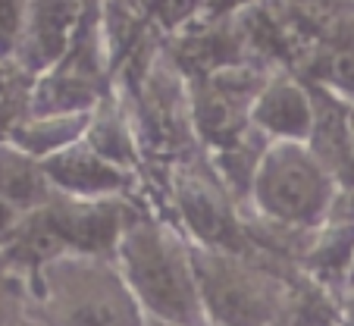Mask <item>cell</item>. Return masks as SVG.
I'll return each instance as SVG.
<instances>
[{
    "instance_id": "6da1fadb",
    "label": "cell",
    "mask_w": 354,
    "mask_h": 326,
    "mask_svg": "<svg viewBox=\"0 0 354 326\" xmlns=\"http://www.w3.org/2000/svg\"><path fill=\"white\" fill-rule=\"evenodd\" d=\"M26 289V326H151L113 254H54Z\"/></svg>"
},
{
    "instance_id": "7a4b0ae2",
    "label": "cell",
    "mask_w": 354,
    "mask_h": 326,
    "mask_svg": "<svg viewBox=\"0 0 354 326\" xmlns=\"http://www.w3.org/2000/svg\"><path fill=\"white\" fill-rule=\"evenodd\" d=\"M113 257L151 326H210L201 305L194 245L176 226L135 213Z\"/></svg>"
},
{
    "instance_id": "3957f363",
    "label": "cell",
    "mask_w": 354,
    "mask_h": 326,
    "mask_svg": "<svg viewBox=\"0 0 354 326\" xmlns=\"http://www.w3.org/2000/svg\"><path fill=\"white\" fill-rule=\"evenodd\" d=\"M192 245L210 326H282L301 305L298 286L251 248Z\"/></svg>"
},
{
    "instance_id": "277c9868",
    "label": "cell",
    "mask_w": 354,
    "mask_h": 326,
    "mask_svg": "<svg viewBox=\"0 0 354 326\" xmlns=\"http://www.w3.org/2000/svg\"><path fill=\"white\" fill-rule=\"evenodd\" d=\"M339 179L310 141H270L251 176L248 204L279 233L310 239L326 220Z\"/></svg>"
},
{
    "instance_id": "5b68a950",
    "label": "cell",
    "mask_w": 354,
    "mask_h": 326,
    "mask_svg": "<svg viewBox=\"0 0 354 326\" xmlns=\"http://www.w3.org/2000/svg\"><path fill=\"white\" fill-rule=\"evenodd\" d=\"M173 192L185 223V235L192 242L216 248H248L245 223L235 213L226 182L192 167H179V173L173 176Z\"/></svg>"
},
{
    "instance_id": "8992f818",
    "label": "cell",
    "mask_w": 354,
    "mask_h": 326,
    "mask_svg": "<svg viewBox=\"0 0 354 326\" xmlns=\"http://www.w3.org/2000/svg\"><path fill=\"white\" fill-rule=\"evenodd\" d=\"M50 185L75 198H122L129 188V170L104 157L88 138L41 160Z\"/></svg>"
},
{
    "instance_id": "52a82bcc",
    "label": "cell",
    "mask_w": 354,
    "mask_h": 326,
    "mask_svg": "<svg viewBox=\"0 0 354 326\" xmlns=\"http://www.w3.org/2000/svg\"><path fill=\"white\" fill-rule=\"evenodd\" d=\"M314 120V94L288 75H270L251 107V126L270 141H310Z\"/></svg>"
},
{
    "instance_id": "ba28073f",
    "label": "cell",
    "mask_w": 354,
    "mask_h": 326,
    "mask_svg": "<svg viewBox=\"0 0 354 326\" xmlns=\"http://www.w3.org/2000/svg\"><path fill=\"white\" fill-rule=\"evenodd\" d=\"M75 0H28L19 57L28 69H50L63 57L75 22Z\"/></svg>"
},
{
    "instance_id": "9c48e42d",
    "label": "cell",
    "mask_w": 354,
    "mask_h": 326,
    "mask_svg": "<svg viewBox=\"0 0 354 326\" xmlns=\"http://www.w3.org/2000/svg\"><path fill=\"white\" fill-rule=\"evenodd\" d=\"M0 198L19 213L38 210L54 198V185L44 173V163L10 138H0Z\"/></svg>"
},
{
    "instance_id": "30bf717a",
    "label": "cell",
    "mask_w": 354,
    "mask_h": 326,
    "mask_svg": "<svg viewBox=\"0 0 354 326\" xmlns=\"http://www.w3.org/2000/svg\"><path fill=\"white\" fill-rule=\"evenodd\" d=\"M317 79L323 91L354 104V22L342 19L323 35L317 53Z\"/></svg>"
},
{
    "instance_id": "8fae6325",
    "label": "cell",
    "mask_w": 354,
    "mask_h": 326,
    "mask_svg": "<svg viewBox=\"0 0 354 326\" xmlns=\"http://www.w3.org/2000/svg\"><path fill=\"white\" fill-rule=\"evenodd\" d=\"M28 0H0V60L19 51Z\"/></svg>"
},
{
    "instance_id": "7c38bea8",
    "label": "cell",
    "mask_w": 354,
    "mask_h": 326,
    "mask_svg": "<svg viewBox=\"0 0 354 326\" xmlns=\"http://www.w3.org/2000/svg\"><path fill=\"white\" fill-rule=\"evenodd\" d=\"M194 7H198V0H157L154 3V10L167 26H179L185 16L194 13Z\"/></svg>"
},
{
    "instance_id": "4fadbf2b",
    "label": "cell",
    "mask_w": 354,
    "mask_h": 326,
    "mask_svg": "<svg viewBox=\"0 0 354 326\" xmlns=\"http://www.w3.org/2000/svg\"><path fill=\"white\" fill-rule=\"evenodd\" d=\"M19 220V210H16L13 204H7V201L0 198V233H7L13 223Z\"/></svg>"
},
{
    "instance_id": "5bb4252c",
    "label": "cell",
    "mask_w": 354,
    "mask_h": 326,
    "mask_svg": "<svg viewBox=\"0 0 354 326\" xmlns=\"http://www.w3.org/2000/svg\"><path fill=\"white\" fill-rule=\"evenodd\" d=\"M295 7H304V10H323L329 7V3H335V0H292Z\"/></svg>"
},
{
    "instance_id": "9a60e30c",
    "label": "cell",
    "mask_w": 354,
    "mask_h": 326,
    "mask_svg": "<svg viewBox=\"0 0 354 326\" xmlns=\"http://www.w3.org/2000/svg\"><path fill=\"white\" fill-rule=\"evenodd\" d=\"M235 3H245V0H210V7H214L216 13H223V10L235 7Z\"/></svg>"
}]
</instances>
